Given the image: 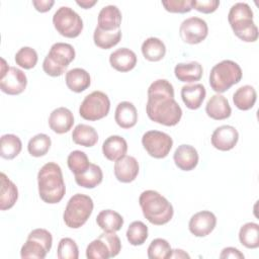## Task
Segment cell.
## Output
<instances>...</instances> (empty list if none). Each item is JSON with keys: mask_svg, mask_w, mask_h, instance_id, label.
Masks as SVG:
<instances>
[{"mask_svg": "<svg viewBox=\"0 0 259 259\" xmlns=\"http://www.w3.org/2000/svg\"><path fill=\"white\" fill-rule=\"evenodd\" d=\"M67 164L69 169L74 173V175H80L88 169L90 162L84 152L80 150H75L69 154Z\"/></svg>", "mask_w": 259, "mask_h": 259, "instance_id": "cell-39", "label": "cell"}, {"mask_svg": "<svg viewBox=\"0 0 259 259\" xmlns=\"http://www.w3.org/2000/svg\"><path fill=\"white\" fill-rule=\"evenodd\" d=\"M57 257L59 259H78L79 250L76 242L71 238L61 239L58 244Z\"/></svg>", "mask_w": 259, "mask_h": 259, "instance_id": "cell-42", "label": "cell"}, {"mask_svg": "<svg viewBox=\"0 0 259 259\" xmlns=\"http://www.w3.org/2000/svg\"><path fill=\"white\" fill-rule=\"evenodd\" d=\"M0 89L8 95H18L24 91L27 85L26 75L16 67H9L4 59H1Z\"/></svg>", "mask_w": 259, "mask_h": 259, "instance_id": "cell-12", "label": "cell"}, {"mask_svg": "<svg viewBox=\"0 0 259 259\" xmlns=\"http://www.w3.org/2000/svg\"><path fill=\"white\" fill-rule=\"evenodd\" d=\"M103 173L101 168L93 163H90L88 169L80 174L75 175L76 183L84 188H94L102 182Z\"/></svg>", "mask_w": 259, "mask_h": 259, "instance_id": "cell-33", "label": "cell"}, {"mask_svg": "<svg viewBox=\"0 0 259 259\" xmlns=\"http://www.w3.org/2000/svg\"><path fill=\"white\" fill-rule=\"evenodd\" d=\"M238 131L229 124H224L217 127L210 138L211 145L220 151H230L238 143Z\"/></svg>", "mask_w": 259, "mask_h": 259, "instance_id": "cell-16", "label": "cell"}, {"mask_svg": "<svg viewBox=\"0 0 259 259\" xmlns=\"http://www.w3.org/2000/svg\"><path fill=\"white\" fill-rule=\"evenodd\" d=\"M172 252L167 240L162 238L154 239L148 247V257L150 259H167Z\"/></svg>", "mask_w": 259, "mask_h": 259, "instance_id": "cell-40", "label": "cell"}, {"mask_svg": "<svg viewBox=\"0 0 259 259\" xmlns=\"http://www.w3.org/2000/svg\"><path fill=\"white\" fill-rule=\"evenodd\" d=\"M146 111L151 120L166 126L180 121L182 109L174 99V88L168 80L158 79L150 85Z\"/></svg>", "mask_w": 259, "mask_h": 259, "instance_id": "cell-1", "label": "cell"}, {"mask_svg": "<svg viewBox=\"0 0 259 259\" xmlns=\"http://www.w3.org/2000/svg\"><path fill=\"white\" fill-rule=\"evenodd\" d=\"M240 243L248 249L259 247V226L256 223H246L239 231Z\"/></svg>", "mask_w": 259, "mask_h": 259, "instance_id": "cell-35", "label": "cell"}, {"mask_svg": "<svg viewBox=\"0 0 259 259\" xmlns=\"http://www.w3.org/2000/svg\"><path fill=\"white\" fill-rule=\"evenodd\" d=\"M114 119L121 128H131L135 126L138 121L137 108L130 101H121L116 106Z\"/></svg>", "mask_w": 259, "mask_h": 259, "instance_id": "cell-24", "label": "cell"}, {"mask_svg": "<svg viewBox=\"0 0 259 259\" xmlns=\"http://www.w3.org/2000/svg\"><path fill=\"white\" fill-rule=\"evenodd\" d=\"M169 258H190V256L181 249H175L172 250Z\"/></svg>", "mask_w": 259, "mask_h": 259, "instance_id": "cell-47", "label": "cell"}, {"mask_svg": "<svg viewBox=\"0 0 259 259\" xmlns=\"http://www.w3.org/2000/svg\"><path fill=\"white\" fill-rule=\"evenodd\" d=\"M53 24L61 35L69 38L77 37L83 30L82 18L68 6H62L54 13Z\"/></svg>", "mask_w": 259, "mask_h": 259, "instance_id": "cell-10", "label": "cell"}, {"mask_svg": "<svg viewBox=\"0 0 259 259\" xmlns=\"http://www.w3.org/2000/svg\"><path fill=\"white\" fill-rule=\"evenodd\" d=\"M202 66L195 61L190 63H179L174 68L175 77L181 82H195L199 81L202 77Z\"/></svg>", "mask_w": 259, "mask_h": 259, "instance_id": "cell-27", "label": "cell"}, {"mask_svg": "<svg viewBox=\"0 0 259 259\" xmlns=\"http://www.w3.org/2000/svg\"><path fill=\"white\" fill-rule=\"evenodd\" d=\"M208 33L206 22L199 17L192 16L183 20L179 27L181 39L189 45H196L204 40Z\"/></svg>", "mask_w": 259, "mask_h": 259, "instance_id": "cell-14", "label": "cell"}, {"mask_svg": "<svg viewBox=\"0 0 259 259\" xmlns=\"http://www.w3.org/2000/svg\"><path fill=\"white\" fill-rule=\"evenodd\" d=\"M53 244L52 234L46 229H34L27 237L20 250L21 258L44 259L50 252Z\"/></svg>", "mask_w": 259, "mask_h": 259, "instance_id": "cell-8", "label": "cell"}, {"mask_svg": "<svg viewBox=\"0 0 259 259\" xmlns=\"http://www.w3.org/2000/svg\"><path fill=\"white\" fill-rule=\"evenodd\" d=\"M242 76V69L236 62L224 60L211 68L209 73V85L218 94L224 93L233 85L239 83Z\"/></svg>", "mask_w": 259, "mask_h": 259, "instance_id": "cell-5", "label": "cell"}, {"mask_svg": "<svg viewBox=\"0 0 259 259\" xmlns=\"http://www.w3.org/2000/svg\"><path fill=\"white\" fill-rule=\"evenodd\" d=\"M142 54L150 62L161 61L166 55L165 44L158 37H148L142 44Z\"/></svg>", "mask_w": 259, "mask_h": 259, "instance_id": "cell-30", "label": "cell"}, {"mask_svg": "<svg viewBox=\"0 0 259 259\" xmlns=\"http://www.w3.org/2000/svg\"><path fill=\"white\" fill-rule=\"evenodd\" d=\"M66 85L67 87L76 93L83 92L91 84V78L89 73L82 68H74L66 73Z\"/></svg>", "mask_w": 259, "mask_h": 259, "instance_id": "cell-26", "label": "cell"}, {"mask_svg": "<svg viewBox=\"0 0 259 259\" xmlns=\"http://www.w3.org/2000/svg\"><path fill=\"white\" fill-rule=\"evenodd\" d=\"M127 152V143L120 136L108 137L102 145V153L109 161H117L125 156Z\"/></svg>", "mask_w": 259, "mask_h": 259, "instance_id": "cell-25", "label": "cell"}, {"mask_svg": "<svg viewBox=\"0 0 259 259\" xmlns=\"http://www.w3.org/2000/svg\"><path fill=\"white\" fill-rule=\"evenodd\" d=\"M76 3H77L79 6H81L82 8H84V9H89V8H91L92 6H94V5L97 3V1H96V0H82V1L77 0Z\"/></svg>", "mask_w": 259, "mask_h": 259, "instance_id": "cell-48", "label": "cell"}, {"mask_svg": "<svg viewBox=\"0 0 259 259\" xmlns=\"http://www.w3.org/2000/svg\"><path fill=\"white\" fill-rule=\"evenodd\" d=\"M219 6V0H191V8L205 14L214 12Z\"/></svg>", "mask_w": 259, "mask_h": 259, "instance_id": "cell-44", "label": "cell"}, {"mask_svg": "<svg viewBox=\"0 0 259 259\" xmlns=\"http://www.w3.org/2000/svg\"><path fill=\"white\" fill-rule=\"evenodd\" d=\"M74 124V115L67 107H58L54 109L49 116V125L51 130L59 135L68 133Z\"/></svg>", "mask_w": 259, "mask_h": 259, "instance_id": "cell-18", "label": "cell"}, {"mask_svg": "<svg viewBox=\"0 0 259 259\" xmlns=\"http://www.w3.org/2000/svg\"><path fill=\"white\" fill-rule=\"evenodd\" d=\"M205 112L212 119L223 120L231 116L232 108L225 96L214 94L208 99L205 105Z\"/></svg>", "mask_w": 259, "mask_h": 259, "instance_id": "cell-22", "label": "cell"}, {"mask_svg": "<svg viewBox=\"0 0 259 259\" xmlns=\"http://www.w3.org/2000/svg\"><path fill=\"white\" fill-rule=\"evenodd\" d=\"M165 10L171 13H187L191 8V0H167L162 1Z\"/></svg>", "mask_w": 259, "mask_h": 259, "instance_id": "cell-43", "label": "cell"}, {"mask_svg": "<svg viewBox=\"0 0 259 259\" xmlns=\"http://www.w3.org/2000/svg\"><path fill=\"white\" fill-rule=\"evenodd\" d=\"M206 95L205 87L202 84H188L181 88V98L189 109H198Z\"/></svg>", "mask_w": 259, "mask_h": 259, "instance_id": "cell-23", "label": "cell"}, {"mask_svg": "<svg viewBox=\"0 0 259 259\" xmlns=\"http://www.w3.org/2000/svg\"><path fill=\"white\" fill-rule=\"evenodd\" d=\"M74 59L75 50L73 46L66 42H56L51 47L44 60L42 69L49 76L59 77L65 73Z\"/></svg>", "mask_w": 259, "mask_h": 259, "instance_id": "cell-6", "label": "cell"}, {"mask_svg": "<svg viewBox=\"0 0 259 259\" xmlns=\"http://www.w3.org/2000/svg\"><path fill=\"white\" fill-rule=\"evenodd\" d=\"M37 185L41 200L50 204L60 202L66 193L61 167L55 162L45 164L37 173Z\"/></svg>", "mask_w": 259, "mask_h": 259, "instance_id": "cell-2", "label": "cell"}, {"mask_svg": "<svg viewBox=\"0 0 259 259\" xmlns=\"http://www.w3.org/2000/svg\"><path fill=\"white\" fill-rule=\"evenodd\" d=\"M72 140L77 145L83 147H93L98 141V134L93 126L80 123L77 124L73 130Z\"/></svg>", "mask_w": 259, "mask_h": 259, "instance_id": "cell-31", "label": "cell"}, {"mask_svg": "<svg viewBox=\"0 0 259 259\" xmlns=\"http://www.w3.org/2000/svg\"><path fill=\"white\" fill-rule=\"evenodd\" d=\"M22 143L20 139L12 134H6L1 137L0 141V155L2 158L11 160L14 159L21 152Z\"/></svg>", "mask_w": 259, "mask_h": 259, "instance_id": "cell-34", "label": "cell"}, {"mask_svg": "<svg viewBox=\"0 0 259 259\" xmlns=\"http://www.w3.org/2000/svg\"><path fill=\"white\" fill-rule=\"evenodd\" d=\"M121 39V30L117 29L114 31H104L99 27H96L93 33V40L95 46L100 49L108 50L116 46Z\"/></svg>", "mask_w": 259, "mask_h": 259, "instance_id": "cell-36", "label": "cell"}, {"mask_svg": "<svg viewBox=\"0 0 259 259\" xmlns=\"http://www.w3.org/2000/svg\"><path fill=\"white\" fill-rule=\"evenodd\" d=\"M220 258H233V259H244V254L241 253L237 248L227 247L222 250Z\"/></svg>", "mask_w": 259, "mask_h": 259, "instance_id": "cell-45", "label": "cell"}, {"mask_svg": "<svg viewBox=\"0 0 259 259\" xmlns=\"http://www.w3.org/2000/svg\"><path fill=\"white\" fill-rule=\"evenodd\" d=\"M96 223L104 232L115 233L121 229L123 225V218L115 210L104 209L97 214Z\"/></svg>", "mask_w": 259, "mask_h": 259, "instance_id": "cell-29", "label": "cell"}, {"mask_svg": "<svg viewBox=\"0 0 259 259\" xmlns=\"http://www.w3.org/2000/svg\"><path fill=\"white\" fill-rule=\"evenodd\" d=\"M110 109V100L102 91H93L88 94L79 107V114L82 118L90 121L99 120L105 117Z\"/></svg>", "mask_w": 259, "mask_h": 259, "instance_id": "cell-11", "label": "cell"}, {"mask_svg": "<svg viewBox=\"0 0 259 259\" xmlns=\"http://www.w3.org/2000/svg\"><path fill=\"white\" fill-rule=\"evenodd\" d=\"M142 144L151 157L163 159L170 153L173 146V140L166 133L148 131L142 137Z\"/></svg>", "mask_w": 259, "mask_h": 259, "instance_id": "cell-13", "label": "cell"}, {"mask_svg": "<svg viewBox=\"0 0 259 259\" xmlns=\"http://www.w3.org/2000/svg\"><path fill=\"white\" fill-rule=\"evenodd\" d=\"M121 250V243L115 233L104 232L86 248L88 259H108L115 257Z\"/></svg>", "mask_w": 259, "mask_h": 259, "instance_id": "cell-9", "label": "cell"}, {"mask_svg": "<svg viewBox=\"0 0 259 259\" xmlns=\"http://www.w3.org/2000/svg\"><path fill=\"white\" fill-rule=\"evenodd\" d=\"M228 21L241 40L254 42L258 38V27L253 21V11L247 3L234 4L228 14Z\"/></svg>", "mask_w": 259, "mask_h": 259, "instance_id": "cell-4", "label": "cell"}, {"mask_svg": "<svg viewBox=\"0 0 259 259\" xmlns=\"http://www.w3.org/2000/svg\"><path fill=\"white\" fill-rule=\"evenodd\" d=\"M0 209L6 210L11 208L15 204L18 198V189L16 185L3 172H1L0 174Z\"/></svg>", "mask_w": 259, "mask_h": 259, "instance_id": "cell-28", "label": "cell"}, {"mask_svg": "<svg viewBox=\"0 0 259 259\" xmlns=\"http://www.w3.org/2000/svg\"><path fill=\"white\" fill-rule=\"evenodd\" d=\"M139 163L133 156H123L114 163L115 178L122 183L133 182L139 174Z\"/></svg>", "mask_w": 259, "mask_h": 259, "instance_id": "cell-17", "label": "cell"}, {"mask_svg": "<svg viewBox=\"0 0 259 259\" xmlns=\"http://www.w3.org/2000/svg\"><path fill=\"white\" fill-rule=\"evenodd\" d=\"M55 4L54 0H33L32 5L38 12H48Z\"/></svg>", "mask_w": 259, "mask_h": 259, "instance_id": "cell-46", "label": "cell"}, {"mask_svg": "<svg viewBox=\"0 0 259 259\" xmlns=\"http://www.w3.org/2000/svg\"><path fill=\"white\" fill-rule=\"evenodd\" d=\"M256 99V90L251 85H244L238 88L233 95V101L236 107L244 111L251 109L254 106Z\"/></svg>", "mask_w": 259, "mask_h": 259, "instance_id": "cell-32", "label": "cell"}, {"mask_svg": "<svg viewBox=\"0 0 259 259\" xmlns=\"http://www.w3.org/2000/svg\"><path fill=\"white\" fill-rule=\"evenodd\" d=\"M198 153L196 149L190 145H180L174 152L173 160L175 165L183 171H191L198 164Z\"/></svg>", "mask_w": 259, "mask_h": 259, "instance_id": "cell-19", "label": "cell"}, {"mask_svg": "<svg viewBox=\"0 0 259 259\" xmlns=\"http://www.w3.org/2000/svg\"><path fill=\"white\" fill-rule=\"evenodd\" d=\"M93 200L90 196L76 193L68 201L63 213V220L71 229L81 228L93 211Z\"/></svg>", "mask_w": 259, "mask_h": 259, "instance_id": "cell-7", "label": "cell"}, {"mask_svg": "<svg viewBox=\"0 0 259 259\" xmlns=\"http://www.w3.org/2000/svg\"><path fill=\"white\" fill-rule=\"evenodd\" d=\"M144 217L153 225L162 226L171 221L174 209L166 197L155 190H145L139 197Z\"/></svg>", "mask_w": 259, "mask_h": 259, "instance_id": "cell-3", "label": "cell"}, {"mask_svg": "<svg viewBox=\"0 0 259 259\" xmlns=\"http://www.w3.org/2000/svg\"><path fill=\"white\" fill-rule=\"evenodd\" d=\"M217 226V218L209 210H201L194 213L189 221L188 228L195 237H205L209 235Z\"/></svg>", "mask_w": 259, "mask_h": 259, "instance_id": "cell-15", "label": "cell"}, {"mask_svg": "<svg viewBox=\"0 0 259 259\" xmlns=\"http://www.w3.org/2000/svg\"><path fill=\"white\" fill-rule=\"evenodd\" d=\"M37 60L38 57L36 51L30 47H23L15 54L16 64L26 70L32 69L36 65Z\"/></svg>", "mask_w": 259, "mask_h": 259, "instance_id": "cell-41", "label": "cell"}, {"mask_svg": "<svg viewBox=\"0 0 259 259\" xmlns=\"http://www.w3.org/2000/svg\"><path fill=\"white\" fill-rule=\"evenodd\" d=\"M51 145L52 141L48 135L37 134L29 140L27 150L32 157H41L49 152Z\"/></svg>", "mask_w": 259, "mask_h": 259, "instance_id": "cell-37", "label": "cell"}, {"mask_svg": "<svg viewBox=\"0 0 259 259\" xmlns=\"http://www.w3.org/2000/svg\"><path fill=\"white\" fill-rule=\"evenodd\" d=\"M121 12L115 5L104 6L98 14V25L104 31H114L119 29L121 23Z\"/></svg>", "mask_w": 259, "mask_h": 259, "instance_id": "cell-21", "label": "cell"}, {"mask_svg": "<svg viewBox=\"0 0 259 259\" xmlns=\"http://www.w3.org/2000/svg\"><path fill=\"white\" fill-rule=\"evenodd\" d=\"M148 238V227L141 221L133 222L126 230V239L133 246L143 245Z\"/></svg>", "mask_w": 259, "mask_h": 259, "instance_id": "cell-38", "label": "cell"}, {"mask_svg": "<svg viewBox=\"0 0 259 259\" xmlns=\"http://www.w3.org/2000/svg\"><path fill=\"white\" fill-rule=\"evenodd\" d=\"M109 63L118 72H128L137 65V56L134 51L127 48H120L109 56Z\"/></svg>", "mask_w": 259, "mask_h": 259, "instance_id": "cell-20", "label": "cell"}]
</instances>
